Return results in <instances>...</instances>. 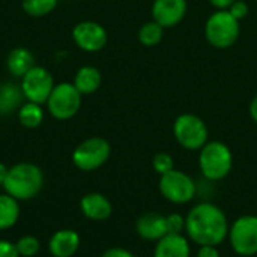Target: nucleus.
I'll use <instances>...</instances> for the list:
<instances>
[{"mask_svg": "<svg viewBox=\"0 0 257 257\" xmlns=\"http://www.w3.org/2000/svg\"><path fill=\"white\" fill-rule=\"evenodd\" d=\"M229 220L224 211L211 203L200 202L193 206L185 217V233L190 241L202 245H215L227 239L229 235Z\"/></svg>", "mask_w": 257, "mask_h": 257, "instance_id": "1", "label": "nucleus"}, {"mask_svg": "<svg viewBox=\"0 0 257 257\" xmlns=\"http://www.w3.org/2000/svg\"><path fill=\"white\" fill-rule=\"evenodd\" d=\"M44 187V173L33 163H18L9 167L3 190L18 202L35 199Z\"/></svg>", "mask_w": 257, "mask_h": 257, "instance_id": "2", "label": "nucleus"}, {"mask_svg": "<svg viewBox=\"0 0 257 257\" xmlns=\"http://www.w3.org/2000/svg\"><path fill=\"white\" fill-rule=\"evenodd\" d=\"M233 167L230 148L218 140H209L199 152V169L205 179L217 182L224 179Z\"/></svg>", "mask_w": 257, "mask_h": 257, "instance_id": "3", "label": "nucleus"}, {"mask_svg": "<svg viewBox=\"0 0 257 257\" xmlns=\"http://www.w3.org/2000/svg\"><path fill=\"white\" fill-rule=\"evenodd\" d=\"M239 23L227 9H217L205 23V38L214 48H230L239 39Z\"/></svg>", "mask_w": 257, "mask_h": 257, "instance_id": "4", "label": "nucleus"}, {"mask_svg": "<svg viewBox=\"0 0 257 257\" xmlns=\"http://www.w3.org/2000/svg\"><path fill=\"white\" fill-rule=\"evenodd\" d=\"M173 136L187 151H200L209 142L208 125L194 113H182L175 119Z\"/></svg>", "mask_w": 257, "mask_h": 257, "instance_id": "5", "label": "nucleus"}, {"mask_svg": "<svg viewBox=\"0 0 257 257\" xmlns=\"http://www.w3.org/2000/svg\"><path fill=\"white\" fill-rule=\"evenodd\" d=\"M81 102L83 95L77 90L74 83L62 81L54 86L45 104L51 117L56 120H69L80 111Z\"/></svg>", "mask_w": 257, "mask_h": 257, "instance_id": "6", "label": "nucleus"}, {"mask_svg": "<svg viewBox=\"0 0 257 257\" xmlns=\"http://www.w3.org/2000/svg\"><path fill=\"white\" fill-rule=\"evenodd\" d=\"M158 188L161 196L175 205L190 203L197 194V185L194 179L182 170H170L160 176Z\"/></svg>", "mask_w": 257, "mask_h": 257, "instance_id": "7", "label": "nucleus"}, {"mask_svg": "<svg viewBox=\"0 0 257 257\" xmlns=\"http://www.w3.org/2000/svg\"><path fill=\"white\" fill-rule=\"evenodd\" d=\"M111 154L110 143L102 137H89L83 140L72 152V163L81 172H93L102 167Z\"/></svg>", "mask_w": 257, "mask_h": 257, "instance_id": "8", "label": "nucleus"}, {"mask_svg": "<svg viewBox=\"0 0 257 257\" xmlns=\"http://www.w3.org/2000/svg\"><path fill=\"white\" fill-rule=\"evenodd\" d=\"M236 256L251 257L257 254V215H242L236 218L227 235Z\"/></svg>", "mask_w": 257, "mask_h": 257, "instance_id": "9", "label": "nucleus"}, {"mask_svg": "<svg viewBox=\"0 0 257 257\" xmlns=\"http://www.w3.org/2000/svg\"><path fill=\"white\" fill-rule=\"evenodd\" d=\"M54 86L56 83L51 72L41 65H35L33 68H30L21 77V83H20V89L24 99L41 105L47 102Z\"/></svg>", "mask_w": 257, "mask_h": 257, "instance_id": "10", "label": "nucleus"}, {"mask_svg": "<svg viewBox=\"0 0 257 257\" xmlns=\"http://www.w3.org/2000/svg\"><path fill=\"white\" fill-rule=\"evenodd\" d=\"M71 35H72L74 44L86 53L101 51L107 45V41H108L105 27L92 20L77 23Z\"/></svg>", "mask_w": 257, "mask_h": 257, "instance_id": "11", "label": "nucleus"}, {"mask_svg": "<svg viewBox=\"0 0 257 257\" xmlns=\"http://www.w3.org/2000/svg\"><path fill=\"white\" fill-rule=\"evenodd\" d=\"M187 0H154L152 3V20L164 29L181 24L187 17Z\"/></svg>", "mask_w": 257, "mask_h": 257, "instance_id": "12", "label": "nucleus"}, {"mask_svg": "<svg viewBox=\"0 0 257 257\" xmlns=\"http://www.w3.org/2000/svg\"><path fill=\"white\" fill-rule=\"evenodd\" d=\"M136 232L145 241L149 242L160 241L163 236L169 233L166 215L158 212H145L136 221Z\"/></svg>", "mask_w": 257, "mask_h": 257, "instance_id": "13", "label": "nucleus"}, {"mask_svg": "<svg viewBox=\"0 0 257 257\" xmlns=\"http://www.w3.org/2000/svg\"><path fill=\"white\" fill-rule=\"evenodd\" d=\"M81 214L92 221H105L113 214L111 202L101 193H89L80 200Z\"/></svg>", "mask_w": 257, "mask_h": 257, "instance_id": "14", "label": "nucleus"}, {"mask_svg": "<svg viewBox=\"0 0 257 257\" xmlns=\"http://www.w3.org/2000/svg\"><path fill=\"white\" fill-rule=\"evenodd\" d=\"M154 257H191L190 239L184 233H167L155 242Z\"/></svg>", "mask_w": 257, "mask_h": 257, "instance_id": "15", "label": "nucleus"}, {"mask_svg": "<svg viewBox=\"0 0 257 257\" xmlns=\"http://www.w3.org/2000/svg\"><path fill=\"white\" fill-rule=\"evenodd\" d=\"M80 235L71 229H62L53 233L48 250L53 257H72L80 247Z\"/></svg>", "mask_w": 257, "mask_h": 257, "instance_id": "16", "label": "nucleus"}, {"mask_svg": "<svg viewBox=\"0 0 257 257\" xmlns=\"http://www.w3.org/2000/svg\"><path fill=\"white\" fill-rule=\"evenodd\" d=\"M72 83L83 96L92 95L101 87L102 75H101V71L98 68H95L92 65H84V66L78 68Z\"/></svg>", "mask_w": 257, "mask_h": 257, "instance_id": "17", "label": "nucleus"}, {"mask_svg": "<svg viewBox=\"0 0 257 257\" xmlns=\"http://www.w3.org/2000/svg\"><path fill=\"white\" fill-rule=\"evenodd\" d=\"M35 66V56L29 48L15 47L6 57V68L14 75L21 78L30 68Z\"/></svg>", "mask_w": 257, "mask_h": 257, "instance_id": "18", "label": "nucleus"}, {"mask_svg": "<svg viewBox=\"0 0 257 257\" xmlns=\"http://www.w3.org/2000/svg\"><path fill=\"white\" fill-rule=\"evenodd\" d=\"M20 218V202L12 196L0 194V230H8L17 224Z\"/></svg>", "mask_w": 257, "mask_h": 257, "instance_id": "19", "label": "nucleus"}, {"mask_svg": "<svg viewBox=\"0 0 257 257\" xmlns=\"http://www.w3.org/2000/svg\"><path fill=\"white\" fill-rule=\"evenodd\" d=\"M44 117H45V111L41 104L26 101L18 108V120L24 128L29 130L38 128L44 122Z\"/></svg>", "mask_w": 257, "mask_h": 257, "instance_id": "20", "label": "nucleus"}, {"mask_svg": "<svg viewBox=\"0 0 257 257\" xmlns=\"http://www.w3.org/2000/svg\"><path fill=\"white\" fill-rule=\"evenodd\" d=\"M23 93L20 87H15L9 83H5L0 87V114H6L14 108H20Z\"/></svg>", "mask_w": 257, "mask_h": 257, "instance_id": "21", "label": "nucleus"}, {"mask_svg": "<svg viewBox=\"0 0 257 257\" xmlns=\"http://www.w3.org/2000/svg\"><path fill=\"white\" fill-rule=\"evenodd\" d=\"M164 36V27H161L157 21L151 20L146 21L137 33L139 42L145 47H155L163 41Z\"/></svg>", "mask_w": 257, "mask_h": 257, "instance_id": "22", "label": "nucleus"}, {"mask_svg": "<svg viewBox=\"0 0 257 257\" xmlns=\"http://www.w3.org/2000/svg\"><path fill=\"white\" fill-rule=\"evenodd\" d=\"M59 0H23L21 8L23 11L33 18H41L51 14L57 8Z\"/></svg>", "mask_w": 257, "mask_h": 257, "instance_id": "23", "label": "nucleus"}, {"mask_svg": "<svg viewBox=\"0 0 257 257\" xmlns=\"http://www.w3.org/2000/svg\"><path fill=\"white\" fill-rule=\"evenodd\" d=\"M15 247H17V251H18L20 257H33L39 253L41 242L35 236L26 235L15 242Z\"/></svg>", "mask_w": 257, "mask_h": 257, "instance_id": "24", "label": "nucleus"}, {"mask_svg": "<svg viewBox=\"0 0 257 257\" xmlns=\"http://www.w3.org/2000/svg\"><path fill=\"white\" fill-rule=\"evenodd\" d=\"M152 167L161 176L175 169V160L167 152H158V154H155V157L152 160Z\"/></svg>", "mask_w": 257, "mask_h": 257, "instance_id": "25", "label": "nucleus"}, {"mask_svg": "<svg viewBox=\"0 0 257 257\" xmlns=\"http://www.w3.org/2000/svg\"><path fill=\"white\" fill-rule=\"evenodd\" d=\"M166 221H167L169 233L181 235L185 232V218L181 214H169V215H166Z\"/></svg>", "mask_w": 257, "mask_h": 257, "instance_id": "26", "label": "nucleus"}, {"mask_svg": "<svg viewBox=\"0 0 257 257\" xmlns=\"http://www.w3.org/2000/svg\"><path fill=\"white\" fill-rule=\"evenodd\" d=\"M227 11H229L238 21H241V20L247 18V15H248V12H250V8H248V3H247V2H244V0H235V2L229 6Z\"/></svg>", "mask_w": 257, "mask_h": 257, "instance_id": "27", "label": "nucleus"}, {"mask_svg": "<svg viewBox=\"0 0 257 257\" xmlns=\"http://www.w3.org/2000/svg\"><path fill=\"white\" fill-rule=\"evenodd\" d=\"M0 257H20L15 244L6 239H0Z\"/></svg>", "mask_w": 257, "mask_h": 257, "instance_id": "28", "label": "nucleus"}, {"mask_svg": "<svg viewBox=\"0 0 257 257\" xmlns=\"http://www.w3.org/2000/svg\"><path fill=\"white\" fill-rule=\"evenodd\" d=\"M101 257H136L130 250L122 248V247H111L108 250H105Z\"/></svg>", "mask_w": 257, "mask_h": 257, "instance_id": "29", "label": "nucleus"}, {"mask_svg": "<svg viewBox=\"0 0 257 257\" xmlns=\"http://www.w3.org/2000/svg\"><path fill=\"white\" fill-rule=\"evenodd\" d=\"M197 257H221V254L215 245H202L197 250Z\"/></svg>", "mask_w": 257, "mask_h": 257, "instance_id": "30", "label": "nucleus"}, {"mask_svg": "<svg viewBox=\"0 0 257 257\" xmlns=\"http://www.w3.org/2000/svg\"><path fill=\"white\" fill-rule=\"evenodd\" d=\"M215 9H229V6L235 2V0H208Z\"/></svg>", "mask_w": 257, "mask_h": 257, "instance_id": "31", "label": "nucleus"}, {"mask_svg": "<svg viewBox=\"0 0 257 257\" xmlns=\"http://www.w3.org/2000/svg\"><path fill=\"white\" fill-rule=\"evenodd\" d=\"M248 111H250V117L257 123V93L253 96V99H251V102H250Z\"/></svg>", "mask_w": 257, "mask_h": 257, "instance_id": "32", "label": "nucleus"}, {"mask_svg": "<svg viewBox=\"0 0 257 257\" xmlns=\"http://www.w3.org/2000/svg\"><path fill=\"white\" fill-rule=\"evenodd\" d=\"M8 170H9V167H6L3 163H0V185H2V187H3V182H5V179H6Z\"/></svg>", "mask_w": 257, "mask_h": 257, "instance_id": "33", "label": "nucleus"}, {"mask_svg": "<svg viewBox=\"0 0 257 257\" xmlns=\"http://www.w3.org/2000/svg\"><path fill=\"white\" fill-rule=\"evenodd\" d=\"M235 257H241V256H235Z\"/></svg>", "mask_w": 257, "mask_h": 257, "instance_id": "34", "label": "nucleus"}, {"mask_svg": "<svg viewBox=\"0 0 257 257\" xmlns=\"http://www.w3.org/2000/svg\"><path fill=\"white\" fill-rule=\"evenodd\" d=\"M256 2H257V0H256Z\"/></svg>", "mask_w": 257, "mask_h": 257, "instance_id": "35", "label": "nucleus"}]
</instances>
